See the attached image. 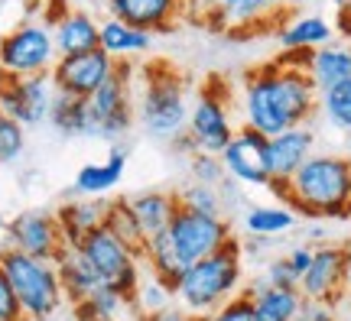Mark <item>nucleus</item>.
<instances>
[{
    "label": "nucleus",
    "instance_id": "obj_1",
    "mask_svg": "<svg viewBox=\"0 0 351 321\" xmlns=\"http://www.w3.org/2000/svg\"><path fill=\"white\" fill-rule=\"evenodd\" d=\"M313 49H283L276 62L251 68L241 81V124L263 136L309 124L319 114V88L306 72Z\"/></svg>",
    "mask_w": 351,
    "mask_h": 321
},
{
    "label": "nucleus",
    "instance_id": "obj_2",
    "mask_svg": "<svg viewBox=\"0 0 351 321\" xmlns=\"http://www.w3.org/2000/svg\"><path fill=\"white\" fill-rule=\"evenodd\" d=\"M302 218H351V159L339 153H313L287 182L270 185Z\"/></svg>",
    "mask_w": 351,
    "mask_h": 321
},
{
    "label": "nucleus",
    "instance_id": "obj_3",
    "mask_svg": "<svg viewBox=\"0 0 351 321\" xmlns=\"http://www.w3.org/2000/svg\"><path fill=\"white\" fill-rule=\"evenodd\" d=\"M244 285V247L238 237H228L208 257L189 263L186 276L176 285V302L189 315H212L218 305L234 298Z\"/></svg>",
    "mask_w": 351,
    "mask_h": 321
},
{
    "label": "nucleus",
    "instance_id": "obj_4",
    "mask_svg": "<svg viewBox=\"0 0 351 321\" xmlns=\"http://www.w3.org/2000/svg\"><path fill=\"white\" fill-rule=\"evenodd\" d=\"M189 107V81L176 65L156 59L140 72L137 117L150 136L173 143L179 133H186Z\"/></svg>",
    "mask_w": 351,
    "mask_h": 321
},
{
    "label": "nucleus",
    "instance_id": "obj_5",
    "mask_svg": "<svg viewBox=\"0 0 351 321\" xmlns=\"http://www.w3.org/2000/svg\"><path fill=\"white\" fill-rule=\"evenodd\" d=\"M0 266L10 279L26 321H49L65 305V289L52 259L33 257L7 244L0 250Z\"/></svg>",
    "mask_w": 351,
    "mask_h": 321
},
{
    "label": "nucleus",
    "instance_id": "obj_6",
    "mask_svg": "<svg viewBox=\"0 0 351 321\" xmlns=\"http://www.w3.org/2000/svg\"><path fill=\"white\" fill-rule=\"evenodd\" d=\"M137 68L130 59L114 65V75L104 85L85 98L88 104V136L91 140H121L137 120Z\"/></svg>",
    "mask_w": 351,
    "mask_h": 321
},
{
    "label": "nucleus",
    "instance_id": "obj_7",
    "mask_svg": "<svg viewBox=\"0 0 351 321\" xmlns=\"http://www.w3.org/2000/svg\"><path fill=\"white\" fill-rule=\"evenodd\" d=\"M238 127L241 124H234V114H231V88H228V81L225 78H208L199 88L192 107H189L186 133L192 136L195 149L221 153Z\"/></svg>",
    "mask_w": 351,
    "mask_h": 321
},
{
    "label": "nucleus",
    "instance_id": "obj_8",
    "mask_svg": "<svg viewBox=\"0 0 351 321\" xmlns=\"http://www.w3.org/2000/svg\"><path fill=\"white\" fill-rule=\"evenodd\" d=\"M59 59L52 42V26L39 20H23L10 33L0 36V75L3 78H29L46 75Z\"/></svg>",
    "mask_w": 351,
    "mask_h": 321
},
{
    "label": "nucleus",
    "instance_id": "obj_9",
    "mask_svg": "<svg viewBox=\"0 0 351 321\" xmlns=\"http://www.w3.org/2000/svg\"><path fill=\"white\" fill-rule=\"evenodd\" d=\"M78 250H82V257L91 263V270L98 272L117 296H124L127 302L134 305L137 285H140V279H143V270H140L143 257H140L137 250H130L127 244H121L104 224H101L98 231H91V234L78 244Z\"/></svg>",
    "mask_w": 351,
    "mask_h": 321
},
{
    "label": "nucleus",
    "instance_id": "obj_10",
    "mask_svg": "<svg viewBox=\"0 0 351 321\" xmlns=\"http://www.w3.org/2000/svg\"><path fill=\"white\" fill-rule=\"evenodd\" d=\"M283 7L287 0H186V16L218 33H244L274 20Z\"/></svg>",
    "mask_w": 351,
    "mask_h": 321
},
{
    "label": "nucleus",
    "instance_id": "obj_11",
    "mask_svg": "<svg viewBox=\"0 0 351 321\" xmlns=\"http://www.w3.org/2000/svg\"><path fill=\"white\" fill-rule=\"evenodd\" d=\"M267 140L270 136L257 133L254 127L241 124L234 136L228 140V146L218 153L225 162V172L231 182L254 188H270V153H267Z\"/></svg>",
    "mask_w": 351,
    "mask_h": 321
},
{
    "label": "nucleus",
    "instance_id": "obj_12",
    "mask_svg": "<svg viewBox=\"0 0 351 321\" xmlns=\"http://www.w3.org/2000/svg\"><path fill=\"white\" fill-rule=\"evenodd\" d=\"M169 237L179 247V253L189 263H195V259L215 253L228 237H234V231H231V224L221 214H202V211L179 205L173 214V224H169Z\"/></svg>",
    "mask_w": 351,
    "mask_h": 321
},
{
    "label": "nucleus",
    "instance_id": "obj_13",
    "mask_svg": "<svg viewBox=\"0 0 351 321\" xmlns=\"http://www.w3.org/2000/svg\"><path fill=\"white\" fill-rule=\"evenodd\" d=\"M56 98L49 72L29 78H3L0 75V111L10 114L23 127H39L49 120V107Z\"/></svg>",
    "mask_w": 351,
    "mask_h": 321
},
{
    "label": "nucleus",
    "instance_id": "obj_14",
    "mask_svg": "<svg viewBox=\"0 0 351 321\" xmlns=\"http://www.w3.org/2000/svg\"><path fill=\"white\" fill-rule=\"evenodd\" d=\"M117 59H111L104 49L78 52V55H59L52 65V85L62 94H75V98H91L108 78L114 75Z\"/></svg>",
    "mask_w": 351,
    "mask_h": 321
},
{
    "label": "nucleus",
    "instance_id": "obj_15",
    "mask_svg": "<svg viewBox=\"0 0 351 321\" xmlns=\"http://www.w3.org/2000/svg\"><path fill=\"white\" fill-rule=\"evenodd\" d=\"M3 231H7V244L10 247L33 253V257L52 259V263L59 257V250L65 247L59 221L49 211H23V214H16V218L3 224Z\"/></svg>",
    "mask_w": 351,
    "mask_h": 321
},
{
    "label": "nucleus",
    "instance_id": "obj_16",
    "mask_svg": "<svg viewBox=\"0 0 351 321\" xmlns=\"http://www.w3.org/2000/svg\"><path fill=\"white\" fill-rule=\"evenodd\" d=\"M300 292L306 298H332L345 302L348 283H345V244H322L315 247L309 270L302 272Z\"/></svg>",
    "mask_w": 351,
    "mask_h": 321
},
{
    "label": "nucleus",
    "instance_id": "obj_17",
    "mask_svg": "<svg viewBox=\"0 0 351 321\" xmlns=\"http://www.w3.org/2000/svg\"><path fill=\"white\" fill-rule=\"evenodd\" d=\"M108 16H117L130 26H140L153 36L169 33L186 16V0H101Z\"/></svg>",
    "mask_w": 351,
    "mask_h": 321
},
{
    "label": "nucleus",
    "instance_id": "obj_18",
    "mask_svg": "<svg viewBox=\"0 0 351 321\" xmlns=\"http://www.w3.org/2000/svg\"><path fill=\"white\" fill-rule=\"evenodd\" d=\"M267 153H270V179L274 182H287L289 175L300 169L302 162L315 153V133L309 124L289 127L283 133L267 140ZM270 182V185H274Z\"/></svg>",
    "mask_w": 351,
    "mask_h": 321
},
{
    "label": "nucleus",
    "instance_id": "obj_19",
    "mask_svg": "<svg viewBox=\"0 0 351 321\" xmlns=\"http://www.w3.org/2000/svg\"><path fill=\"white\" fill-rule=\"evenodd\" d=\"M108 208H111V201L104 195H82L75 201H65L62 208L56 211L65 247H78L91 231H98L108 218Z\"/></svg>",
    "mask_w": 351,
    "mask_h": 321
},
{
    "label": "nucleus",
    "instance_id": "obj_20",
    "mask_svg": "<svg viewBox=\"0 0 351 321\" xmlns=\"http://www.w3.org/2000/svg\"><path fill=\"white\" fill-rule=\"evenodd\" d=\"M52 42L59 55H78V52L101 49V23L85 10H62L49 20Z\"/></svg>",
    "mask_w": 351,
    "mask_h": 321
},
{
    "label": "nucleus",
    "instance_id": "obj_21",
    "mask_svg": "<svg viewBox=\"0 0 351 321\" xmlns=\"http://www.w3.org/2000/svg\"><path fill=\"white\" fill-rule=\"evenodd\" d=\"M56 270H59V279H62L65 298L72 305H82L91 296H98L101 289H111V285L101 279L98 272L91 270V263L82 257L78 247H62L59 257H56Z\"/></svg>",
    "mask_w": 351,
    "mask_h": 321
},
{
    "label": "nucleus",
    "instance_id": "obj_22",
    "mask_svg": "<svg viewBox=\"0 0 351 321\" xmlns=\"http://www.w3.org/2000/svg\"><path fill=\"white\" fill-rule=\"evenodd\" d=\"M306 72H309V78H313V85L319 91L351 81V42L339 39V42H326V46L313 49L309 59H306Z\"/></svg>",
    "mask_w": 351,
    "mask_h": 321
},
{
    "label": "nucleus",
    "instance_id": "obj_23",
    "mask_svg": "<svg viewBox=\"0 0 351 321\" xmlns=\"http://www.w3.org/2000/svg\"><path fill=\"white\" fill-rule=\"evenodd\" d=\"M254 302L257 321H296V311L302 305L300 285H270L257 283L247 289Z\"/></svg>",
    "mask_w": 351,
    "mask_h": 321
},
{
    "label": "nucleus",
    "instance_id": "obj_24",
    "mask_svg": "<svg viewBox=\"0 0 351 321\" xmlns=\"http://www.w3.org/2000/svg\"><path fill=\"white\" fill-rule=\"evenodd\" d=\"M127 201H130V208L137 214L140 231L147 237V244H150L153 237H160L169 231L173 214H176V208H179V195H176V192H140V195L127 198Z\"/></svg>",
    "mask_w": 351,
    "mask_h": 321
},
{
    "label": "nucleus",
    "instance_id": "obj_25",
    "mask_svg": "<svg viewBox=\"0 0 351 321\" xmlns=\"http://www.w3.org/2000/svg\"><path fill=\"white\" fill-rule=\"evenodd\" d=\"M153 46V33L140 29V26H130L117 16H108L101 20V49L108 52L111 59H134V55H143L150 52Z\"/></svg>",
    "mask_w": 351,
    "mask_h": 321
},
{
    "label": "nucleus",
    "instance_id": "obj_26",
    "mask_svg": "<svg viewBox=\"0 0 351 321\" xmlns=\"http://www.w3.org/2000/svg\"><path fill=\"white\" fill-rule=\"evenodd\" d=\"M143 263H147L150 276H156L166 289H173V296H176V285H179V279L186 276L189 259L179 253V247L173 244L169 231L160 234V237H153L150 244H147V250H143Z\"/></svg>",
    "mask_w": 351,
    "mask_h": 321
},
{
    "label": "nucleus",
    "instance_id": "obj_27",
    "mask_svg": "<svg viewBox=\"0 0 351 321\" xmlns=\"http://www.w3.org/2000/svg\"><path fill=\"white\" fill-rule=\"evenodd\" d=\"M127 169V153L124 149H111L108 159L88 162L75 175V192L78 195H108L111 188L121 185Z\"/></svg>",
    "mask_w": 351,
    "mask_h": 321
},
{
    "label": "nucleus",
    "instance_id": "obj_28",
    "mask_svg": "<svg viewBox=\"0 0 351 321\" xmlns=\"http://www.w3.org/2000/svg\"><path fill=\"white\" fill-rule=\"evenodd\" d=\"M332 36H335V26L319 13L296 16L287 26H280V46L283 49H319V46L332 42Z\"/></svg>",
    "mask_w": 351,
    "mask_h": 321
},
{
    "label": "nucleus",
    "instance_id": "obj_29",
    "mask_svg": "<svg viewBox=\"0 0 351 321\" xmlns=\"http://www.w3.org/2000/svg\"><path fill=\"white\" fill-rule=\"evenodd\" d=\"M293 224H296V211L289 205H257L244 214V231L251 237H263V240L293 231Z\"/></svg>",
    "mask_w": 351,
    "mask_h": 321
},
{
    "label": "nucleus",
    "instance_id": "obj_30",
    "mask_svg": "<svg viewBox=\"0 0 351 321\" xmlns=\"http://www.w3.org/2000/svg\"><path fill=\"white\" fill-rule=\"evenodd\" d=\"M49 124L62 136H88V104L85 98L56 91L49 107Z\"/></svg>",
    "mask_w": 351,
    "mask_h": 321
},
{
    "label": "nucleus",
    "instance_id": "obj_31",
    "mask_svg": "<svg viewBox=\"0 0 351 321\" xmlns=\"http://www.w3.org/2000/svg\"><path fill=\"white\" fill-rule=\"evenodd\" d=\"M104 227H108L121 244H127L130 250H137L140 257H143V250H147V237H143V231H140V221H137V214H134V208H130V201H127V198L111 201L108 218H104Z\"/></svg>",
    "mask_w": 351,
    "mask_h": 321
},
{
    "label": "nucleus",
    "instance_id": "obj_32",
    "mask_svg": "<svg viewBox=\"0 0 351 321\" xmlns=\"http://www.w3.org/2000/svg\"><path fill=\"white\" fill-rule=\"evenodd\" d=\"M127 311H134V305L124 296H117L114 289H101L98 296H91L88 302L75 305L78 321H124Z\"/></svg>",
    "mask_w": 351,
    "mask_h": 321
},
{
    "label": "nucleus",
    "instance_id": "obj_33",
    "mask_svg": "<svg viewBox=\"0 0 351 321\" xmlns=\"http://www.w3.org/2000/svg\"><path fill=\"white\" fill-rule=\"evenodd\" d=\"M319 114L328 120V127H335L341 133H351V81L319 91Z\"/></svg>",
    "mask_w": 351,
    "mask_h": 321
},
{
    "label": "nucleus",
    "instance_id": "obj_34",
    "mask_svg": "<svg viewBox=\"0 0 351 321\" xmlns=\"http://www.w3.org/2000/svg\"><path fill=\"white\" fill-rule=\"evenodd\" d=\"M173 302H176L173 289H166L156 276H143L137 285V296H134V311H137V318H140V315L160 311V309H166V305H173Z\"/></svg>",
    "mask_w": 351,
    "mask_h": 321
},
{
    "label": "nucleus",
    "instance_id": "obj_35",
    "mask_svg": "<svg viewBox=\"0 0 351 321\" xmlns=\"http://www.w3.org/2000/svg\"><path fill=\"white\" fill-rule=\"evenodd\" d=\"M189 172H192V182H202V185H225L228 182V172H225V162L218 153H192V159H189Z\"/></svg>",
    "mask_w": 351,
    "mask_h": 321
},
{
    "label": "nucleus",
    "instance_id": "obj_36",
    "mask_svg": "<svg viewBox=\"0 0 351 321\" xmlns=\"http://www.w3.org/2000/svg\"><path fill=\"white\" fill-rule=\"evenodd\" d=\"M179 195V205H186L192 211H202V214H221L225 208V198L215 185H202V182H192L186 185L182 192H176Z\"/></svg>",
    "mask_w": 351,
    "mask_h": 321
},
{
    "label": "nucleus",
    "instance_id": "obj_37",
    "mask_svg": "<svg viewBox=\"0 0 351 321\" xmlns=\"http://www.w3.org/2000/svg\"><path fill=\"white\" fill-rule=\"evenodd\" d=\"M26 149V127L0 111V162L20 159Z\"/></svg>",
    "mask_w": 351,
    "mask_h": 321
},
{
    "label": "nucleus",
    "instance_id": "obj_38",
    "mask_svg": "<svg viewBox=\"0 0 351 321\" xmlns=\"http://www.w3.org/2000/svg\"><path fill=\"white\" fill-rule=\"evenodd\" d=\"M205 321H257L251 292L244 289V292H238L234 298H228L225 305H218L212 315H205Z\"/></svg>",
    "mask_w": 351,
    "mask_h": 321
},
{
    "label": "nucleus",
    "instance_id": "obj_39",
    "mask_svg": "<svg viewBox=\"0 0 351 321\" xmlns=\"http://www.w3.org/2000/svg\"><path fill=\"white\" fill-rule=\"evenodd\" d=\"M296 321H341V302L332 298H306L296 311Z\"/></svg>",
    "mask_w": 351,
    "mask_h": 321
},
{
    "label": "nucleus",
    "instance_id": "obj_40",
    "mask_svg": "<svg viewBox=\"0 0 351 321\" xmlns=\"http://www.w3.org/2000/svg\"><path fill=\"white\" fill-rule=\"evenodd\" d=\"M0 321H26L23 309H20V302H16V292H13L10 279H7V272L0 266Z\"/></svg>",
    "mask_w": 351,
    "mask_h": 321
},
{
    "label": "nucleus",
    "instance_id": "obj_41",
    "mask_svg": "<svg viewBox=\"0 0 351 321\" xmlns=\"http://www.w3.org/2000/svg\"><path fill=\"white\" fill-rule=\"evenodd\" d=\"M263 283L270 285H300V276L293 272V266L287 263V257H276L270 266H267V272H263Z\"/></svg>",
    "mask_w": 351,
    "mask_h": 321
},
{
    "label": "nucleus",
    "instance_id": "obj_42",
    "mask_svg": "<svg viewBox=\"0 0 351 321\" xmlns=\"http://www.w3.org/2000/svg\"><path fill=\"white\" fill-rule=\"evenodd\" d=\"M313 253H315V247H309V244H300V247H289L283 257H287V263L293 266V272L302 279V272L309 270V263H313Z\"/></svg>",
    "mask_w": 351,
    "mask_h": 321
},
{
    "label": "nucleus",
    "instance_id": "obj_43",
    "mask_svg": "<svg viewBox=\"0 0 351 321\" xmlns=\"http://www.w3.org/2000/svg\"><path fill=\"white\" fill-rule=\"evenodd\" d=\"M192 315H189L182 305H166V309L160 311H150V315H140L137 321H189Z\"/></svg>",
    "mask_w": 351,
    "mask_h": 321
},
{
    "label": "nucleus",
    "instance_id": "obj_44",
    "mask_svg": "<svg viewBox=\"0 0 351 321\" xmlns=\"http://www.w3.org/2000/svg\"><path fill=\"white\" fill-rule=\"evenodd\" d=\"M335 33L351 42V0L339 7V16H335Z\"/></svg>",
    "mask_w": 351,
    "mask_h": 321
},
{
    "label": "nucleus",
    "instance_id": "obj_45",
    "mask_svg": "<svg viewBox=\"0 0 351 321\" xmlns=\"http://www.w3.org/2000/svg\"><path fill=\"white\" fill-rule=\"evenodd\" d=\"M345 283H348V292H351V240L345 244Z\"/></svg>",
    "mask_w": 351,
    "mask_h": 321
},
{
    "label": "nucleus",
    "instance_id": "obj_46",
    "mask_svg": "<svg viewBox=\"0 0 351 321\" xmlns=\"http://www.w3.org/2000/svg\"><path fill=\"white\" fill-rule=\"evenodd\" d=\"M345 305H348V311H351V292H348V296H345Z\"/></svg>",
    "mask_w": 351,
    "mask_h": 321
},
{
    "label": "nucleus",
    "instance_id": "obj_47",
    "mask_svg": "<svg viewBox=\"0 0 351 321\" xmlns=\"http://www.w3.org/2000/svg\"><path fill=\"white\" fill-rule=\"evenodd\" d=\"M189 321H205V318H202V315H192V318H189Z\"/></svg>",
    "mask_w": 351,
    "mask_h": 321
},
{
    "label": "nucleus",
    "instance_id": "obj_48",
    "mask_svg": "<svg viewBox=\"0 0 351 321\" xmlns=\"http://www.w3.org/2000/svg\"><path fill=\"white\" fill-rule=\"evenodd\" d=\"M341 3H348V0H335V7H341Z\"/></svg>",
    "mask_w": 351,
    "mask_h": 321
}]
</instances>
